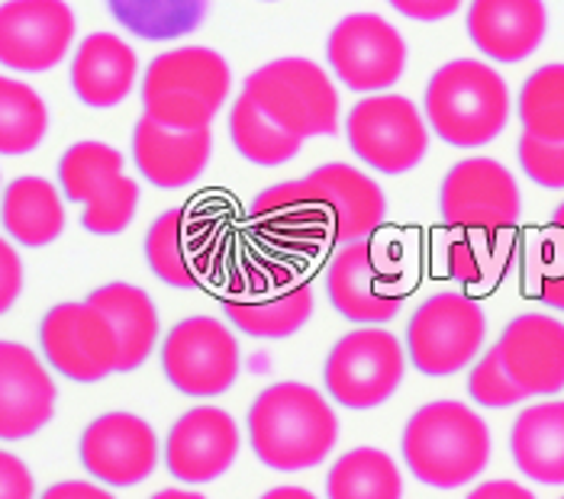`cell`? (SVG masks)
<instances>
[{"label":"cell","mask_w":564,"mask_h":499,"mask_svg":"<svg viewBox=\"0 0 564 499\" xmlns=\"http://www.w3.org/2000/svg\"><path fill=\"white\" fill-rule=\"evenodd\" d=\"M232 90L229 62L210 45L159 52L139 82L142 117L169 129H210Z\"/></svg>","instance_id":"obj_4"},{"label":"cell","mask_w":564,"mask_h":499,"mask_svg":"<svg viewBox=\"0 0 564 499\" xmlns=\"http://www.w3.org/2000/svg\"><path fill=\"white\" fill-rule=\"evenodd\" d=\"M242 432L236 419L219 406H194L174 419L162 445V460L177 484L204 487L236 464Z\"/></svg>","instance_id":"obj_19"},{"label":"cell","mask_w":564,"mask_h":499,"mask_svg":"<svg viewBox=\"0 0 564 499\" xmlns=\"http://www.w3.org/2000/svg\"><path fill=\"white\" fill-rule=\"evenodd\" d=\"M0 226L13 246L45 249L65 232L62 187L40 174L13 177L0 194Z\"/></svg>","instance_id":"obj_26"},{"label":"cell","mask_w":564,"mask_h":499,"mask_svg":"<svg viewBox=\"0 0 564 499\" xmlns=\"http://www.w3.org/2000/svg\"><path fill=\"white\" fill-rule=\"evenodd\" d=\"M507 375L525 397H558L564 390V323L549 313H522L497 338Z\"/></svg>","instance_id":"obj_22"},{"label":"cell","mask_w":564,"mask_h":499,"mask_svg":"<svg viewBox=\"0 0 564 499\" xmlns=\"http://www.w3.org/2000/svg\"><path fill=\"white\" fill-rule=\"evenodd\" d=\"M517 249L513 236H484V232H445L438 242V261L445 274L468 288H490L510 268Z\"/></svg>","instance_id":"obj_30"},{"label":"cell","mask_w":564,"mask_h":499,"mask_svg":"<svg viewBox=\"0 0 564 499\" xmlns=\"http://www.w3.org/2000/svg\"><path fill=\"white\" fill-rule=\"evenodd\" d=\"M242 94L256 100V107L271 123L297 139L339 132V87L326 68L310 58L288 55L261 65L246 78Z\"/></svg>","instance_id":"obj_6"},{"label":"cell","mask_w":564,"mask_h":499,"mask_svg":"<svg viewBox=\"0 0 564 499\" xmlns=\"http://www.w3.org/2000/svg\"><path fill=\"white\" fill-rule=\"evenodd\" d=\"M259 499H319L316 493H310L304 487H291V484H284V487H271L268 493H261Z\"/></svg>","instance_id":"obj_43"},{"label":"cell","mask_w":564,"mask_h":499,"mask_svg":"<svg viewBox=\"0 0 564 499\" xmlns=\"http://www.w3.org/2000/svg\"><path fill=\"white\" fill-rule=\"evenodd\" d=\"M72 90L90 110L120 107L139 84V55L117 33H90L72 55Z\"/></svg>","instance_id":"obj_25"},{"label":"cell","mask_w":564,"mask_h":499,"mask_svg":"<svg viewBox=\"0 0 564 499\" xmlns=\"http://www.w3.org/2000/svg\"><path fill=\"white\" fill-rule=\"evenodd\" d=\"M40 499H117L110 493V487L104 484H87V480H62L52 484Z\"/></svg>","instance_id":"obj_41"},{"label":"cell","mask_w":564,"mask_h":499,"mask_svg":"<svg viewBox=\"0 0 564 499\" xmlns=\"http://www.w3.org/2000/svg\"><path fill=\"white\" fill-rule=\"evenodd\" d=\"M549 223H552L555 229H562L564 232V200L558 204V207H555V213H552V219H549Z\"/></svg>","instance_id":"obj_45"},{"label":"cell","mask_w":564,"mask_h":499,"mask_svg":"<svg viewBox=\"0 0 564 499\" xmlns=\"http://www.w3.org/2000/svg\"><path fill=\"white\" fill-rule=\"evenodd\" d=\"M465 26L484 58L517 65L545 42L549 10L545 0H471Z\"/></svg>","instance_id":"obj_24"},{"label":"cell","mask_w":564,"mask_h":499,"mask_svg":"<svg viewBox=\"0 0 564 499\" xmlns=\"http://www.w3.org/2000/svg\"><path fill=\"white\" fill-rule=\"evenodd\" d=\"M400 452L420 484L458 490L475 484L490 464V429L468 403L433 400L406 419Z\"/></svg>","instance_id":"obj_3"},{"label":"cell","mask_w":564,"mask_h":499,"mask_svg":"<svg viewBox=\"0 0 564 499\" xmlns=\"http://www.w3.org/2000/svg\"><path fill=\"white\" fill-rule=\"evenodd\" d=\"M78 20L65 0H3L0 3V68L45 75L75 48Z\"/></svg>","instance_id":"obj_17"},{"label":"cell","mask_w":564,"mask_h":499,"mask_svg":"<svg viewBox=\"0 0 564 499\" xmlns=\"http://www.w3.org/2000/svg\"><path fill=\"white\" fill-rule=\"evenodd\" d=\"M214 159L210 129H169L149 117L132 126V165L159 191H181L204 177Z\"/></svg>","instance_id":"obj_23"},{"label":"cell","mask_w":564,"mask_h":499,"mask_svg":"<svg viewBox=\"0 0 564 499\" xmlns=\"http://www.w3.org/2000/svg\"><path fill=\"white\" fill-rule=\"evenodd\" d=\"M326 499H403V477L384 448H351L326 474Z\"/></svg>","instance_id":"obj_31"},{"label":"cell","mask_w":564,"mask_h":499,"mask_svg":"<svg viewBox=\"0 0 564 499\" xmlns=\"http://www.w3.org/2000/svg\"><path fill=\"white\" fill-rule=\"evenodd\" d=\"M522 291L564 313V232L552 223L522 246Z\"/></svg>","instance_id":"obj_35"},{"label":"cell","mask_w":564,"mask_h":499,"mask_svg":"<svg viewBox=\"0 0 564 499\" xmlns=\"http://www.w3.org/2000/svg\"><path fill=\"white\" fill-rule=\"evenodd\" d=\"M26 284V268L17 246L10 239L0 236V316L13 310V303L20 300Z\"/></svg>","instance_id":"obj_38"},{"label":"cell","mask_w":564,"mask_h":499,"mask_svg":"<svg viewBox=\"0 0 564 499\" xmlns=\"http://www.w3.org/2000/svg\"><path fill=\"white\" fill-rule=\"evenodd\" d=\"M513 97L494 65L455 58L435 72L423 94V117L452 149H484L510 123Z\"/></svg>","instance_id":"obj_5"},{"label":"cell","mask_w":564,"mask_h":499,"mask_svg":"<svg viewBox=\"0 0 564 499\" xmlns=\"http://www.w3.org/2000/svg\"><path fill=\"white\" fill-rule=\"evenodd\" d=\"M87 303L97 306L117 333L120 375H130L135 368H142L155 355L162 319H159V306L152 303V296L142 288L127 284V281H110V284L87 293Z\"/></svg>","instance_id":"obj_27"},{"label":"cell","mask_w":564,"mask_h":499,"mask_svg":"<svg viewBox=\"0 0 564 499\" xmlns=\"http://www.w3.org/2000/svg\"><path fill=\"white\" fill-rule=\"evenodd\" d=\"M468 397L478 406H484V410H510V406H520V403L529 400L525 390L517 387V380L507 375L497 345L480 351V358L471 365V371H468Z\"/></svg>","instance_id":"obj_36"},{"label":"cell","mask_w":564,"mask_h":499,"mask_svg":"<svg viewBox=\"0 0 564 499\" xmlns=\"http://www.w3.org/2000/svg\"><path fill=\"white\" fill-rule=\"evenodd\" d=\"M45 365L65 380L100 383L120 375V341L110 319L90 303H55L40 323Z\"/></svg>","instance_id":"obj_15"},{"label":"cell","mask_w":564,"mask_h":499,"mask_svg":"<svg viewBox=\"0 0 564 499\" xmlns=\"http://www.w3.org/2000/svg\"><path fill=\"white\" fill-rule=\"evenodd\" d=\"M217 226L191 209H165L145 232V261L152 274L177 291H197L217 271Z\"/></svg>","instance_id":"obj_20"},{"label":"cell","mask_w":564,"mask_h":499,"mask_svg":"<svg viewBox=\"0 0 564 499\" xmlns=\"http://www.w3.org/2000/svg\"><path fill=\"white\" fill-rule=\"evenodd\" d=\"M487 316L475 296L442 291L426 296L406 323V358L426 377H452L484 351Z\"/></svg>","instance_id":"obj_9"},{"label":"cell","mask_w":564,"mask_h":499,"mask_svg":"<svg viewBox=\"0 0 564 499\" xmlns=\"http://www.w3.org/2000/svg\"><path fill=\"white\" fill-rule=\"evenodd\" d=\"M510 455L520 474L542 487H564V400L520 410L510 429Z\"/></svg>","instance_id":"obj_28"},{"label":"cell","mask_w":564,"mask_h":499,"mask_svg":"<svg viewBox=\"0 0 564 499\" xmlns=\"http://www.w3.org/2000/svg\"><path fill=\"white\" fill-rule=\"evenodd\" d=\"M78 458L97 484L127 490L145 484L155 474L162 445L145 419L113 410L87 422L78 442Z\"/></svg>","instance_id":"obj_18"},{"label":"cell","mask_w":564,"mask_h":499,"mask_svg":"<svg viewBox=\"0 0 564 499\" xmlns=\"http://www.w3.org/2000/svg\"><path fill=\"white\" fill-rule=\"evenodd\" d=\"M326 62L336 82L355 94H384L403 78L406 42L378 13H348L326 40Z\"/></svg>","instance_id":"obj_16"},{"label":"cell","mask_w":564,"mask_h":499,"mask_svg":"<svg viewBox=\"0 0 564 499\" xmlns=\"http://www.w3.org/2000/svg\"><path fill=\"white\" fill-rule=\"evenodd\" d=\"M562 499H564V497H562Z\"/></svg>","instance_id":"obj_48"},{"label":"cell","mask_w":564,"mask_h":499,"mask_svg":"<svg viewBox=\"0 0 564 499\" xmlns=\"http://www.w3.org/2000/svg\"><path fill=\"white\" fill-rule=\"evenodd\" d=\"M264 3H274V0H264Z\"/></svg>","instance_id":"obj_46"},{"label":"cell","mask_w":564,"mask_h":499,"mask_svg":"<svg viewBox=\"0 0 564 499\" xmlns=\"http://www.w3.org/2000/svg\"><path fill=\"white\" fill-rule=\"evenodd\" d=\"M162 375L177 393L214 400L226 393L242 371L236 333L214 316H187L162 338Z\"/></svg>","instance_id":"obj_14"},{"label":"cell","mask_w":564,"mask_h":499,"mask_svg":"<svg viewBox=\"0 0 564 499\" xmlns=\"http://www.w3.org/2000/svg\"><path fill=\"white\" fill-rule=\"evenodd\" d=\"M465 499H535V493L517 480H484Z\"/></svg>","instance_id":"obj_42"},{"label":"cell","mask_w":564,"mask_h":499,"mask_svg":"<svg viewBox=\"0 0 564 499\" xmlns=\"http://www.w3.org/2000/svg\"><path fill=\"white\" fill-rule=\"evenodd\" d=\"M406 361V345L391 329L358 326L329 348L323 387L346 410H378L400 390Z\"/></svg>","instance_id":"obj_8"},{"label":"cell","mask_w":564,"mask_h":499,"mask_svg":"<svg viewBox=\"0 0 564 499\" xmlns=\"http://www.w3.org/2000/svg\"><path fill=\"white\" fill-rule=\"evenodd\" d=\"M0 499H36V477L26 460L0 448Z\"/></svg>","instance_id":"obj_39"},{"label":"cell","mask_w":564,"mask_h":499,"mask_svg":"<svg viewBox=\"0 0 564 499\" xmlns=\"http://www.w3.org/2000/svg\"><path fill=\"white\" fill-rule=\"evenodd\" d=\"M0 194H3V187H0Z\"/></svg>","instance_id":"obj_47"},{"label":"cell","mask_w":564,"mask_h":499,"mask_svg":"<svg viewBox=\"0 0 564 499\" xmlns=\"http://www.w3.org/2000/svg\"><path fill=\"white\" fill-rule=\"evenodd\" d=\"M522 132L542 142H564V62L535 68L517 97Z\"/></svg>","instance_id":"obj_34"},{"label":"cell","mask_w":564,"mask_h":499,"mask_svg":"<svg viewBox=\"0 0 564 499\" xmlns=\"http://www.w3.org/2000/svg\"><path fill=\"white\" fill-rule=\"evenodd\" d=\"M348 149L365 167L400 177L430 152V126L423 110L400 94H365L346 117Z\"/></svg>","instance_id":"obj_11"},{"label":"cell","mask_w":564,"mask_h":499,"mask_svg":"<svg viewBox=\"0 0 564 499\" xmlns=\"http://www.w3.org/2000/svg\"><path fill=\"white\" fill-rule=\"evenodd\" d=\"M58 387L43 355L23 341H0V442H23L55 419Z\"/></svg>","instance_id":"obj_21"},{"label":"cell","mask_w":564,"mask_h":499,"mask_svg":"<svg viewBox=\"0 0 564 499\" xmlns=\"http://www.w3.org/2000/svg\"><path fill=\"white\" fill-rule=\"evenodd\" d=\"M149 499H207V497H204V493H197V490H187V487H165V490L152 493Z\"/></svg>","instance_id":"obj_44"},{"label":"cell","mask_w":564,"mask_h":499,"mask_svg":"<svg viewBox=\"0 0 564 499\" xmlns=\"http://www.w3.org/2000/svg\"><path fill=\"white\" fill-rule=\"evenodd\" d=\"M403 264L371 239L348 242L326 264V296L333 310L355 326H384L403 306Z\"/></svg>","instance_id":"obj_12"},{"label":"cell","mask_w":564,"mask_h":499,"mask_svg":"<svg viewBox=\"0 0 564 499\" xmlns=\"http://www.w3.org/2000/svg\"><path fill=\"white\" fill-rule=\"evenodd\" d=\"M219 306L239 333L252 338H291L313 319L316 293L294 264L264 261L239 274Z\"/></svg>","instance_id":"obj_10"},{"label":"cell","mask_w":564,"mask_h":499,"mask_svg":"<svg viewBox=\"0 0 564 499\" xmlns=\"http://www.w3.org/2000/svg\"><path fill=\"white\" fill-rule=\"evenodd\" d=\"M393 10L406 20H416V23H438V20H448L462 10L465 0H388Z\"/></svg>","instance_id":"obj_40"},{"label":"cell","mask_w":564,"mask_h":499,"mask_svg":"<svg viewBox=\"0 0 564 499\" xmlns=\"http://www.w3.org/2000/svg\"><path fill=\"white\" fill-rule=\"evenodd\" d=\"M252 223L274 246L316 251L371 239L384 226L388 197L361 167L326 162L297 181L271 184L252 200Z\"/></svg>","instance_id":"obj_1"},{"label":"cell","mask_w":564,"mask_h":499,"mask_svg":"<svg viewBox=\"0 0 564 499\" xmlns=\"http://www.w3.org/2000/svg\"><path fill=\"white\" fill-rule=\"evenodd\" d=\"M229 139L246 162L259 167L288 165L304 145V139L271 123L249 94H239L229 107Z\"/></svg>","instance_id":"obj_33"},{"label":"cell","mask_w":564,"mask_h":499,"mask_svg":"<svg viewBox=\"0 0 564 499\" xmlns=\"http://www.w3.org/2000/svg\"><path fill=\"white\" fill-rule=\"evenodd\" d=\"M522 174L549 191H564V142H542L529 132L520 135L517 145Z\"/></svg>","instance_id":"obj_37"},{"label":"cell","mask_w":564,"mask_h":499,"mask_svg":"<svg viewBox=\"0 0 564 499\" xmlns=\"http://www.w3.org/2000/svg\"><path fill=\"white\" fill-rule=\"evenodd\" d=\"M110 17L142 42H174L197 33L214 0H104Z\"/></svg>","instance_id":"obj_29"},{"label":"cell","mask_w":564,"mask_h":499,"mask_svg":"<svg viewBox=\"0 0 564 499\" xmlns=\"http://www.w3.org/2000/svg\"><path fill=\"white\" fill-rule=\"evenodd\" d=\"M48 135V107L36 87L0 75V155L20 159L43 145Z\"/></svg>","instance_id":"obj_32"},{"label":"cell","mask_w":564,"mask_h":499,"mask_svg":"<svg viewBox=\"0 0 564 499\" xmlns=\"http://www.w3.org/2000/svg\"><path fill=\"white\" fill-rule=\"evenodd\" d=\"M445 232L513 236L522 216V194L510 167L494 159H462L448 167L438 187Z\"/></svg>","instance_id":"obj_13"},{"label":"cell","mask_w":564,"mask_h":499,"mask_svg":"<svg viewBox=\"0 0 564 499\" xmlns=\"http://www.w3.org/2000/svg\"><path fill=\"white\" fill-rule=\"evenodd\" d=\"M62 197L82 204V226L90 236L127 232L139 209V184L127 174V159L120 149L82 139L58 159Z\"/></svg>","instance_id":"obj_7"},{"label":"cell","mask_w":564,"mask_h":499,"mask_svg":"<svg viewBox=\"0 0 564 499\" xmlns=\"http://www.w3.org/2000/svg\"><path fill=\"white\" fill-rule=\"evenodd\" d=\"M246 432L264 467L294 474L323 464L336 452L339 416L316 387L278 380L252 400Z\"/></svg>","instance_id":"obj_2"}]
</instances>
